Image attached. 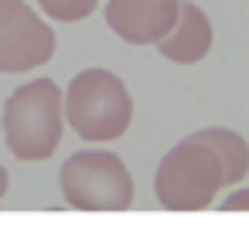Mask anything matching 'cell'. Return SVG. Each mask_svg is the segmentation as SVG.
<instances>
[{"mask_svg": "<svg viewBox=\"0 0 249 235\" xmlns=\"http://www.w3.org/2000/svg\"><path fill=\"white\" fill-rule=\"evenodd\" d=\"M11 191V174H7V167L0 164V201H4V194Z\"/></svg>", "mask_w": 249, "mask_h": 235, "instance_id": "obj_11", "label": "cell"}, {"mask_svg": "<svg viewBox=\"0 0 249 235\" xmlns=\"http://www.w3.org/2000/svg\"><path fill=\"white\" fill-rule=\"evenodd\" d=\"M58 48L55 28L28 0H0V75L35 72Z\"/></svg>", "mask_w": 249, "mask_h": 235, "instance_id": "obj_5", "label": "cell"}, {"mask_svg": "<svg viewBox=\"0 0 249 235\" xmlns=\"http://www.w3.org/2000/svg\"><path fill=\"white\" fill-rule=\"evenodd\" d=\"M0 130H4L7 150L24 164L48 160L62 136H65V106H62V85L55 79H31L18 85L4 99L0 113Z\"/></svg>", "mask_w": 249, "mask_h": 235, "instance_id": "obj_1", "label": "cell"}, {"mask_svg": "<svg viewBox=\"0 0 249 235\" xmlns=\"http://www.w3.org/2000/svg\"><path fill=\"white\" fill-rule=\"evenodd\" d=\"M215 45V28H212V17L198 7V4H188L181 0L178 4V14H174V24L164 31V38L154 45L160 51V58L174 62V65H198L201 58H208Z\"/></svg>", "mask_w": 249, "mask_h": 235, "instance_id": "obj_7", "label": "cell"}, {"mask_svg": "<svg viewBox=\"0 0 249 235\" xmlns=\"http://www.w3.org/2000/svg\"><path fill=\"white\" fill-rule=\"evenodd\" d=\"M215 208H222V211H249V187H246V184L225 187V194L218 198Z\"/></svg>", "mask_w": 249, "mask_h": 235, "instance_id": "obj_10", "label": "cell"}, {"mask_svg": "<svg viewBox=\"0 0 249 235\" xmlns=\"http://www.w3.org/2000/svg\"><path fill=\"white\" fill-rule=\"evenodd\" d=\"M178 4L181 0H103V17L123 45L147 48L174 24Z\"/></svg>", "mask_w": 249, "mask_h": 235, "instance_id": "obj_6", "label": "cell"}, {"mask_svg": "<svg viewBox=\"0 0 249 235\" xmlns=\"http://www.w3.org/2000/svg\"><path fill=\"white\" fill-rule=\"evenodd\" d=\"M218 191H222V164L198 133L178 140L154 170V198L167 211L212 208Z\"/></svg>", "mask_w": 249, "mask_h": 235, "instance_id": "obj_3", "label": "cell"}, {"mask_svg": "<svg viewBox=\"0 0 249 235\" xmlns=\"http://www.w3.org/2000/svg\"><path fill=\"white\" fill-rule=\"evenodd\" d=\"M65 126L86 143H113L133 123V96L109 68H82L62 89Z\"/></svg>", "mask_w": 249, "mask_h": 235, "instance_id": "obj_2", "label": "cell"}, {"mask_svg": "<svg viewBox=\"0 0 249 235\" xmlns=\"http://www.w3.org/2000/svg\"><path fill=\"white\" fill-rule=\"evenodd\" d=\"M38 11L48 17V21H58V24H79L86 17H92V11L103 4V0H35Z\"/></svg>", "mask_w": 249, "mask_h": 235, "instance_id": "obj_9", "label": "cell"}, {"mask_svg": "<svg viewBox=\"0 0 249 235\" xmlns=\"http://www.w3.org/2000/svg\"><path fill=\"white\" fill-rule=\"evenodd\" d=\"M198 136L215 150V157L222 164V187L242 184L249 174V140L229 126H205V130H198Z\"/></svg>", "mask_w": 249, "mask_h": 235, "instance_id": "obj_8", "label": "cell"}, {"mask_svg": "<svg viewBox=\"0 0 249 235\" xmlns=\"http://www.w3.org/2000/svg\"><path fill=\"white\" fill-rule=\"evenodd\" d=\"M58 191L79 211H123L133 204V174L120 153L106 147H82L58 167Z\"/></svg>", "mask_w": 249, "mask_h": 235, "instance_id": "obj_4", "label": "cell"}]
</instances>
